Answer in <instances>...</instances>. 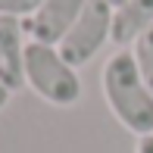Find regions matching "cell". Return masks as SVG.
<instances>
[{"label": "cell", "instance_id": "6da1fadb", "mask_svg": "<svg viewBox=\"0 0 153 153\" xmlns=\"http://www.w3.org/2000/svg\"><path fill=\"white\" fill-rule=\"evenodd\" d=\"M100 91L109 113L119 119L122 128H128L137 137L153 134V91L147 88L144 75L137 72L131 50H116L103 62Z\"/></svg>", "mask_w": 153, "mask_h": 153}, {"label": "cell", "instance_id": "7a4b0ae2", "mask_svg": "<svg viewBox=\"0 0 153 153\" xmlns=\"http://www.w3.org/2000/svg\"><path fill=\"white\" fill-rule=\"evenodd\" d=\"M25 85L50 106H75L81 100V78L53 44H25Z\"/></svg>", "mask_w": 153, "mask_h": 153}, {"label": "cell", "instance_id": "3957f363", "mask_svg": "<svg viewBox=\"0 0 153 153\" xmlns=\"http://www.w3.org/2000/svg\"><path fill=\"white\" fill-rule=\"evenodd\" d=\"M106 41H113V6L106 0H88L81 16L75 19V25L56 44V50L62 53L66 62L81 69L100 53V47Z\"/></svg>", "mask_w": 153, "mask_h": 153}, {"label": "cell", "instance_id": "277c9868", "mask_svg": "<svg viewBox=\"0 0 153 153\" xmlns=\"http://www.w3.org/2000/svg\"><path fill=\"white\" fill-rule=\"evenodd\" d=\"M88 0H44L41 10L31 19H25V34L38 44H53L56 47L66 31L75 25Z\"/></svg>", "mask_w": 153, "mask_h": 153}, {"label": "cell", "instance_id": "5b68a950", "mask_svg": "<svg viewBox=\"0 0 153 153\" xmlns=\"http://www.w3.org/2000/svg\"><path fill=\"white\" fill-rule=\"evenodd\" d=\"M0 85L25 88V22L13 16H0Z\"/></svg>", "mask_w": 153, "mask_h": 153}, {"label": "cell", "instance_id": "8992f818", "mask_svg": "<svg viewBox=\"0 0 153 153\" xmlns=\"http://www.w3.org/2000/svg\"><path fill=\"white\" fill-rule=\"evenodd\" d=\"M153 28V0H125L113 10V44L128 47Z\"/></svg>", "mask_w": 153, "mask_h": 153}, {"label": "cell", "instance_id": "52a82bcc", "mask_svg": "<svg viewBox=\"0 0 153 153\" xmlns=\"http://www.w3.org/2000/svg\"><path fill=\"white\" fill-rule=\"evenodd\" d=\"M131 56L137 62V72L144 75V81H147V88L153 91V28H147L141 34V38L131 44Z\"/></svg>", "mask_w": 153, "mask_h": 153}, {"label": "cell", "instance_id": "ba28073f", "mask_svg": "<svg viewBox=\"0 0 153 153\" xmlns=\"http://www.w3.org/2000/svg\"><path fill=\"white\" fill-rule=\"evenodd\" d=\"M44 0H0V16H13V19H31L41 10Z\"/></svg>", "mask_w": 153, "mask_h": 153}, {"label": "cell", "instance_id": "9c48e42d", "mask_svg": "<svg viewBox=\"0 0 153 153\" xmlns=\"http://www.w3.org/2000/svg\"><path fill=\"white\" fill-rule=\"evenodd\" d=\"M137 153H153V134L137 137Z\"/></svg>", "mask_w": 153, "mask_h": 153}, {"label": "cell", "instance_id": "30bf717a", "mask_svg": "<svg viewBox=\"0 0 153 153\" xmlns=\"http://www.w3.org/2000/svg\"><path fill=\"white\" fill-rule=\"evenodd\" d=\"M10 94H13L10 88H3V85H0V109H3L6 103H10Z\"/></svg>", "mask_w": 153, "mask_h": 153}, {"label": "cell", "instance_id": "8fae6325", "mask_svg": "<svg viewBox=\"0 0 153 153\" xmlns=\"http://www.w3.org/2000/svg\"><path fill=\"white\" fill-rule=\"evenodd\" d=\"M106 3H109V6H113V10H116V6H122L125 0H106Z\"/></svg>", "mask_w": 153, "mask_h": 153}]
</instances>
